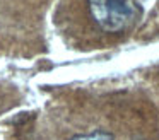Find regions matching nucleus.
I'll list each match as a JSON object with an SVG mask.
<instances>
[{"label": "nucleus", "instance_id": "f257e3e1", "mask_svg": "<svg viewBox=\"0 0 159 140\" xmlns=\"http://www.w3.org/2000/svg\"><path fill=\"white\" fill-rule=\"evenodd\" d=\"M87 3L94 22L106 33H121L140 16L135 0H87Z\"/></svg>", "mask_w": 159, "mask_h": 140}, {"label": "nucleus", "instance_id": "f03ea898", "mask_svg": "<svg viewBox=\"0 0 159 140\" xmlns=\"http://www.w3.org/2000/svg\"><path fill=\"white\" fill-rule=\"evenodd\" d=\"M70 140H113V135L108 132H103V130H98V132H91L86 135H77Z\"/></svg>", "mask_w": 159, "mask_h": 140}]
</instances>
